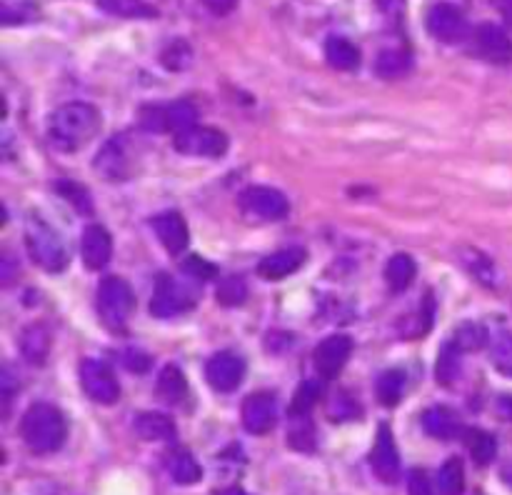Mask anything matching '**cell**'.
Instances as JSON below:
<instances>
[{"label": "cell", "mask_w": 512, "mask_h": 495, "mask_svg": "<svg viewBox=\"0 0 512 495\" xmlns=\"http://www.w3.org/2000/svg\"><path fill=\"white\" fill-rule=\"evenodd\" d=\"M100 128V113L95 105L83 103V100H73L50 113L48 120V135L60 150H78L80 145L90 143Z\"/></svg>", "instance_id": "obj_1"}, {"label": "cell", "mask_w": 512, "mask_h": 495, "mask_svg": "<svg viewBox=\"0 0 512 495\" xmlns=\"http://www.w3.org/2000/svg\"><path fill=\"white\" fill-rule=\"evenodd\" d=\"M20 435L33 453H55L68 438V423L55 405L33 403L20 418Z\"/></svg>", "instance_id": "obj_2"}, {"label": "cell", "mask_w": 512, "mask_h": 495, "mask_svg": "<svg viewBox=\"0 0 512 495\" xmlns=\"http://www.w3.org/2000/svg\"><path fill=\"white\" fill-rule=\"evenodd\" d=\"M25 245H28V253L33 258V263L48 270V273H63L68 268L70 255L68 248H65V240L45 220L28 218V225H25Z\"/></svg>", "instance_id": "obj_3"}, {"label": "cell", "mask_w": 512, "mask_h": 495, "mask_svg": "<svg viewBox=\"0 0 512 495\" xmlns=\"http://www.w3.org/2000/svg\"><path fill=\"white\" fill-rule=\"evenodd\" d=\"M135 310V293L128 280L110 275L98 288V315L105 328L113 333H125Z\"/></svg>", "instance_id": "obj_4"}, {"label": "cell", "mask_w": 512, "mask_h": 495, "mask_svg": "<svg viewBox=\"0 0 512 495\" xmlns=\"http://www.w3.org/2000/svg\"><path fill=\"white\" fill-rule=\"evenodd\" d=\"M425 28L440 43H463L473 35V28L468 23V15L450 3H438L425 15Z\"/></svg>", "instance_id": "obj_5"}, {"label": "cell", "mask_w": 512, "mask_h": 495, "mask_svg": "<svg viewBox=\"0 0 512 495\" xmlns=\"http://www.w3.org/2000/svg\"><path fill=\"white\" fill-rule=\"evenodd\" d=\"M80 383H83L85 395L93 403L113 405L120 398L118 378H115L113 368L108 363H103V360L85 358L80 363Z\"/></svg>", "instance_id": "obj_6"}, {"label": "cell", "mask_w": 512, "mask_h": 495, "mask_svg": "<svg viewBox=\"0 0 512 495\" xmlns=\"http://www.w3.org/2000/svg\"><path fill=\"white\" fill-rule=\"evenodd\" d=\"M195 295L190 288L180 285L173 275H160L155 280L153 298H150V315L153 318H175V315L185 313L193 308Z\"/></svg>", "instance_id": "obj_7"}, {"label": "cell", "mask_w": 512, "mask_h": 495, "mask_svg": "<svg viewBox=\"0 0 512 495\" xmlns=\"http://www.w3.org/2000/svg\"><path fill=\"white\" fill-rule=\"evenodd\" d=\"M175 150L193 158H223L228 153V135L220 133L218 128L193 125L175 135Z\"/></svg>", "instance_id": "obj_8"}, {"label": "cell", "mask_w": 512, "mask_h": 495, "mask_svg": "<svg viewBox=\"0 0 512 495\" xmlns=\"http://www.w3.org/2000/svg\"><path fill=\"white\" fill-rule=\"evenodd\" d=\"M240 208L260 220H280L290 213V203L280 190L270 185H250L240 193Z\"/></svg>", "instance_id": "obj_9"}, {"label": "cell", "mask_w": 512, "mask_h": 495, "mask_svg": "<svg viewBox=\"0 0 512 495\" xmlns=\"http://www.w3.org/2000/svg\"><path fill=\"white\" fill-rule=\"evenodd\" d=\"M473 48L483 60L493 65L512 63V40L508 30L500 28L498 23H480L473 28Z\"/></svg>", "instance_id": "obj_10"}, {"label": "cell", "mask_w": 512, "mask_h": 495, "mask_svg": "<svg viewBox=\"0 0 512 495\" xmlns=\"http://www.w3.org/2000/svg\"><path fill=\"white\" fill-rule=\"evenodd\" d=\"M370 465H373V473L378 475L383 483L395 485L400 480V453L398 445H395V435L388 423L378 425L373 450H370Z\"/></svg>", "instance_id": "obj_11"}, {"label": "cell", "mask_w": 512, "mask_h": 495, "mask_svg": "<svg viewBox=\"0 0 512 495\" xmlns=\"http://www.w3.org/2000/svg\"><path fill=\"white\" fill-rule=\"evenodd\" d=\"M353 355V338L345 333L328 335L325 340H320V345L315 348V368H318L320 378L333 380L343 373L345 363Z\"/></svg>", "instance_id": "obj_12"}, {"label": "cell", "mask_w": 512, "mask_h": 495, "mask_svg": "<svg viewBox=\"0 0 512 495\" xmlns=\"http://www.w3.org/2000/svg\"><path fill=\"white\" fill-rule=\"evenodd\" d=\"M205 378L220 393H233L245 378V360L233 350L215 353L205 365Z\"/></svg>", "instance_id": "obj_13"}, {"label": "cell", "mask_w": 512, "mask_h": 495, "mask_svg": "<svg viewBox=\"0 0 512 495\" xmlns=\"http://www.w3.org/2000/svg\"><path fill=\"white\" fill-rule=\"evenodd\" d=\"M278 420V398L273 393H253L243 403V425L248 433L265 435Z\"/></svg>", "instance_id": "obj_14"}, {"label": "cell", "mask_w": 512, "mask_h": 495, "mask_svg": "<svg viewBox=\"0 0 512 495\" xmlns=\"http://www.w3.org/2000/svg\"><path fill=\"white\" fill-rule=\"evenodd\" d=\"M153 230L155 238L163 243V248L168 250L170 255H183L190 245V233L188 223L180 213L175 210H168V213H160L153 218Z\"/></svg>", "instance_id": "obj_15"}, {"label": "cell", "mask_w": 512, "mask_h": 495, "mask_svg": "<svg viewBox=\"0 0 512 495\" xmlns=\"http://www.w3.org/2000/svg\"><path fill=\"white\" fill-rule=\"evenodd\" d=\"M95 170L103 178L120 180L130 173V155H128V138L125 135H115L113 140L103 145L98 155H95Z\"/></svg>", "instance_id": "obj_16"}, {"label": "cell", "mask_w": 512, "mask_h": 495, "mask_svg": "<svg viewBox=\"0 0 512 495\" xmlns=\"http://www.w3.org/2000/svg\"><path fill=\"white\" fill-rule=\"evenodd\" d=\"M80 255L88 270H100L113 258V238L103 225H88L80 240Z\"/></svg>", "instance_id": "obj_17"}, {"label": "cell", "mask_w": 512, "mask_h": 495, "mask_svg": "<svg viewBox=\"0 0 512 495\" xmlns=\"http://www.w3.org/2000/svg\"><path fill=\"white\" fill-rule=\"evenodd\" d=\"M305 250L303 248H283L275 253L265 255L258 263V275L265 280H283L293 275L300 265L305 263Z\"/></svg>", "instance_id": "obj_18"}, {"label": "cell", "mask_w": 512, "mask_h": 495, "mask_svg": "<svg viewBox=\"0 0 512 495\" xmlns=\"http://www.w3.org/2000/svg\"><path fill=\"white\" fill-rule=\"evenodd\" d=\"M188 378H185L183 370L178 365L168 363L163 370H160L158 380H155V398L163 400L168 405H180L188 398Z\"/></svg>", "instance_id": "obj_19"}, {"label": "cell", "mask_w": 512, "mask_h": 495, "mask_svg": "<svg viewBox=\"0 0 512 495\" xmlns=\"http://www.w3.org/2000/svg\"><path fill=\"white\" fill-rule=\"evenodd\" d=\"M423 428L425 433L440 440H450L463 435V423H460L458 415H455L450 408H445V405H435V408L425 410Z\"/></svg>", "instance_id": "obj_20"}, {"label": "cell", "mask_w": 512, "mask_h": 495, "mask_svg": "<svg viewBox=\"0 0 512 495\" xmlns=\"http://www.w3.org/2000/svg\"><path fill=\"white\" fill-rule=\"evenodd\" d=\"M133 428L143 440H175V423L165 413H140L133 420Z\"/></svg>", "instance_id": "obj_21"}, {"label": "cell", "mask_w": 512, "mask_h": 495, "mask_svg": "<svg viewBox=\"0 0 512 495\" xmlns=\"http://www.w3.org/2000/svg\"><path fill=\"white\" fill-rule=\"evenodd\" d=\"M20 348L28 363L40 365L45 363L50 353V330L43 323H33L23 330V338H20Z\"/></svg>", "instance_id": "obj_22"}, {"label": "cell", "mask_w": 512, "mask_h": 495, "mask_svg": "<svg viewBox=\"0 0 512 495\" xmlns=\"http://www.w3.org/2000/svg\"><path fill=\"white\" fill-rule=\"evenodd\" d=\"M325 58L338 70H355L360 65V50L343 35H330L325 40Z\"/></svg>", "instance_id": "obj_23"}, {"label": "cell", "mask_w": 512, "mask_h": 495, "mask_svg": "<svg viewBox=\"0 0 512 495\" xmlns=\"http://www.w3.org/2000/svg\"><path fill=\"white\" fill-rule=\"evenodd\" d=\"M98 8L108 15H115V18L130 20H145L158 15V8L148 0H98Z\"/></svg>", "instance_id": "obj_24"}, {"label": "cell", "mask_w": 512, "mask_h": 495, "mask_svg": "<svg viewBox=\"0 0 512 495\" xmlns=\"http://www.w3.org/2000/svg\"><path fill=\"white\" fill-rule=\"evenodd\" d=\"M415 273H418V265H415V260L405 253L393 255V258L388 260V265H385V280H388L393 293H403V290L415 280Z\"/></svg>", "instance_id": "obj_25"}, {"label": "cell", "mask_w": 512, "mask_h": 495, "mask_svg": "<svg viewBox=\"0 0 512 495\" xmlns=\"http://www.w3.org/2000/svg\"><path fill=\"white\" fill-rule=\"evenodd\" d=\"M413 68V58L403 48H388L375 58V73L380 78H403Z\"/></svg>", "instance_id": "obj_26"}, {"label": "cell", "mask_w": 512, "mask_h": 495, "mask_svg": "<svg viewBox=\"0 0 512 495\" xmlns=\"http://www.w3.org/2000/svg\"><path fill=\"white\" fill-rule=\"evenodd\" d=\"M168 473L175 483L180 485H193L203 478V468L198 465V460L188 453V450H175L168 460Z\"/></svg>", "instance_id": "obj_27"}, {"label": "cell", "mask_w": 512, "mask_h": 495, "mask_svg": "<svg viewBox=\"0 0 512 495\" xmlns=\"http://www.w3.org/2000/svg\"><path fill=\"white\" fill-rule=\"evenodd\" d=\"M405 393V373L400 368L385 370L383 375L378 378V385H375V395H378L380 403L385 408H395V405L403 400Z\"/></svg>", "instance_id": "obj_28"}, {"label": "cell", "mask_w": 512, "mask_h": 495, "mask_svg": "<svg viewBox=\"0 0 512 495\" xmlns=\"http://www.w3.org/2000/svg\"><path fill=\"white\" fill-rule=\"evenodd\" d=\"M460 373H463V350L453 340H448L438 355V370H435V375H438V383L453 385L460 378Z\"/></svg>", "instance_id": "obj_29"}, {"label": "cell", "mask_w": 512, "mask_h": 495, "mask_svg": "<svg viewBox=\"0 0 512 495\" xmlns=\"http://www.w3.org/2000/svg\"><path fill=\"white\" fill-rule=\"evenodd\" d=\"M460 258H463V265L468 268V273L475 275L480 283L488 285V288H495V285H498V280H500L498 278V268H495L493 260H490L488 255L478 253V250L465 248Z\"/></svg>", "instance_id": "obj_30"}, {"label": "cell", "mask_w": 512, "mask_h": 495, "mask_svg": "<svg viewBox=\"0 0 512 495\" xmlns=\"http://www.w3.org/2000/svg\"><path fill=\"white\" fill-rule=\"evenodd\" d=\"M490 360L500 375L512 378V333L508 328H500L490 338Z\"/></svg>", "instance_id": "obj_31"}, {"label": "cell", "mask_w": 512, "mask_h": 495, "mask_svg": "<svg viewBox=\"0 0 512 495\" xmlns=\"http://www.w3.org/2000/svg\"><path fill=\"white\" fill-rule=\"evenodd\" d=\"M438 495H463L465 490V470L460 458L445 460L443 468L438 470Z\"/></svg>", "instance_id": "obj_32"}, {"label": "cell", "mask_w": 512, "mask_h": 495, "mask_svg": "<svg viewBox=\"0 0 512 495\" xmlns=\"http://www.w3.org/2000/svg\"><path fill=\"white\" fill-rule=\"evenodd\" d=\"M465 443H468L470 455H473V460L478 465H490L495 460V453H498V443H495L493 435L485 433V430L470 428L468 433H465Z\"/></svg>", "instance_id": "obj_33"}, {"label": "cell", "mask_w": 512, "mask_h": 495, "mask_svg": "<svg viewBox=\"0 0 512 495\" xmlns=\"http://www.w3.org/2000/svg\"><path fill=\"white\" fill-rule=\"evenodd\" d=\"M323 398V383L320 380H305L303 385H298L295 390V398L290 403V415L298 418V415H308L310 410L318 405V400Z\"/></svg>", "instance_id": "obj_34"}, {"label": "cell", "mask_w": 512, "mask_h": 495, "mask_svg": "<svg viewBox=\"0 0 512 495\" xmlns=\"http://www.w3.org/2000/svg\"><path fill=\"white\" fill-rule=\"evenodd\" d=\"M453 343L458 345L460 350H480L485 345H490V330L485 328L483 323H463L458 325L453 335Z\"/></svg>", "instance_id": "obj_35"}, {"label": "cell", "mask_w": 512, "mask_h": 495, "mask_svg": "<svg viewBox=\"0 0 512 495\" xmlns=\"http://www.w3.org/2000/svg\"><path fill=\"white\" fill-rule=\"evenodd\" d=\"M198 125V110L190 100H173L168 103V128L170 133H183V130Z\"/></svg>", "instance_id": "obj_36"}, {"label": "cell", "mask_w": 512, "mask_h": 495, "mask_svg": "<svg viewBox=\"0 0 512 495\" xmlns=\"http://www.w3.org/2000/svg\"><path fill=\"white\" fill-rule=\"evenodd\" d=\"M138 125L148 133H170L168 103H148L138 110Z\"/></svg>", "instance_id": "obj_37"}, {"label": "cell", "mask_w": 512, "mask_h": 495, "mask_svg": "<svg viewBox=\"0 0 512 495\" xmlns=\"http://www.w3.org/2000/svg\"><path fill=\"white\" fill-rule=\"evenodd\" d=\"M160 63L168 70H173V73L188 70L190 63H193V50H190V45L185 43V40H173V43L165 45L163 53H160Z\"/></svg>", "instance_id": "obj_38"}, {"label": "cell", "mask_w": 512, "mask_h": 495, "mask_svg": "<svg viewBox=\"0 0 512 495\" xmlns=\"http://www.w3.org/2000/svg\"><path fill=\"white\" fill-rule=\"evenodd\" d=\"M215 298H218V303L225 305V308H235V305H240L248 298V285H245V280L238 278V275H228V278L220 280Z\"/></svg>", "instance_id": "obj_39"}, {"label": "cell", "mask_w": 512, "mask_h": 495, "mask_svg": "<svg viewBox=\"0 0 512 495\" xmlns=\"http://www.w3.org/2000/svg\"><path fill=\"white\" fill-rule=\"evenodd\" d=\"M55 190H58L63 198H68L70 203H73V208L78 210V213H83V215L93 213V200H90L88 190H85L83 185L70 183V180H60V183L55 185Z\"/></svg>", "instance_id": "obj_40"}, {"label": "cell", "mask_w": 512, "mask_h": 495, "mask_svg": "<svg viewBox=\"0 0 512 495\" xmlns=\"http://www.w3.org/2000/svg\"><path fill=\"white\" fill-rule=\"evenodd\" d=\"M300 423H295L290 428V445L295 450H313L315 448V430L313 423L308 420V415H298Z\"/></svg>", "instance_id": "obj_41"}, {"label": "cell", "mask_w": 512, "mask_h": 495, "mask_svg": "<svg viewBox=\"0 0 512 495\" xmlns=\"http://www.w3.org/2000/svg\"><path fill=\"white\" fill-rule=\"evenodd\" d=\"M328 415L333 420H350V418H355V415H360V408L348 393H338L335 395L333 403H330Z\"/></svg>", "instance_id": "obj_42"}, {"label": "cell", "mask_w": 512, "mask_h": 495, "mask_svg": "<svg viewBox=\"0 0 512 495\" xmlns=\"http://www.w3.org/2000/svg\"><path fill=\"white\" fill-rule=\"evenodd\" d=\"M185 273H190L193 278H200V280H208L215 275V265L208 263V260L198 258V255H190L188 260H185Z\"/></svg>", "instance_id": "obj_43"}, {"label": "cell", "mask_w": 512, "mask_h": 495, "mask_svg": "<svg viewBox=\"0 0 512 495\" xmlns=\"http://www.w3.org/2000/svg\"><path fill=\"white\" fill-rule=\"evenodd\" d=\"M408 493L410 495H433V485H430L428 473H425V470H413V473H410Z\"/></svg>", "instance_id": "obj_44"}, {"label": "cell", "mask_w": 512, "mask_h": 495, "mask_svg": "<svg viewBox=\"0 0 512 495\" xmlns=\"http://www.w3.org/2000/svg\"><path fill=\"white\" fill-rule=\"evenodd\" d=\"M123 363L128 365L133 373H145V370L150 368V358L145 353H140V350H128V353H123Z\"/></svg>", "instance_id": "obj_45"}, {"label": "cell", "mask_w": 512, "mask_h": 495, "mask_svg": "<svg viewBox=\"0 0 512 495\" xmlns=\"http://www.w3.org/2000/svg\"><path fill=\"white\" fill-rule=\"evenodd\" d=\"M213 15H228L238 8V0H200Z\"/></svg>", "instance_id": "obj_46"}, {"label": "cell", "mask_w": 512, "mask_h": 495, "mask_svg": "<svg viewBox=\"0 0 512 495\" xmlns=\"http://www.w3.org/2000/svg\"><path fill=\"white\" fill-rule=\"evenodd\" d=\"M490 5H493V8L503 15L505 23L512 28V0H490Z\"/></svg>", "instance_id": "obj_47"}, {"label": "cell", "mask_w": 512, "mask_h": 495, "mask_svg": "<svg viewBox=\"0 0 512 495\" xmlns=\"http://www.w3.org/2000/svg\"><path fill=\"white\" fill-rule=\"evenodd\" d=\"M498 413L503 415V418L512 420V395H500V398H498Z\"/></svg>", "instance_id": "obj_48"}, {"label": "cell", "mask_w": 512, "mask_h": 495, "mask_svg": "<svg viewBox=\"0 0 512 495\" xmlns=\"http://www.w3.org/2000/svg\"><path fill=\"white\" fill-rule=\"evenodd\" d=\"M218 495H248V493H245L243 488H225V490H220Z\"/></svg>", "instance_id": "obj_49"}, {"label": "cell", "mask_w": 512, "mask_h": 495, "mask_svg": "<svg viewBox=\"0 0 512 495\" xmlns=\"http://www.w3.org/2000/svg\"><path fill=\"white\" fill-rule=\"evenodd\" d=\"M380 5H383V8H390V5H393V0H378Z\"/></svg>", "instance_id": "obj_50"}]
</instances>
